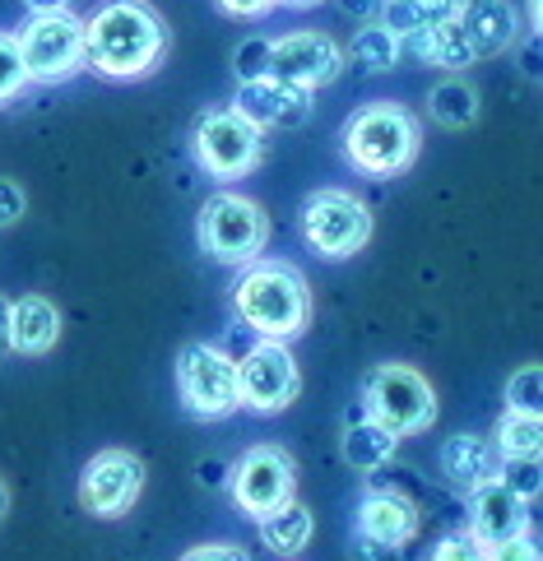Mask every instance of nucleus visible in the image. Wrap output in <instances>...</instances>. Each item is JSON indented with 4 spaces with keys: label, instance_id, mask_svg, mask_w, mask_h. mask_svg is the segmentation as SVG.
<instances>
[{
    "label": "nucleus",
    "instance_id": "28",
    "mask_svg": "<svg viewBox=\"0 0 543 561\" xmlns=\"http://www.w3.org/2000/svg\"><path fill=\"white\" fill-rule=\"evenodd\" d=\"M428 561H488V543H483V538H474L470 529H455V534H446V538H441V543L432 548Z\"/></svg>",
    "mask_w": 543,
    "mask_h": 561
},
{
    "label": "nucleus",
    "instance_id": "2",
    "mask_svg": "<svg viewBox=\"0 0 543 561\" xmlns=\"http://www.w3.org/2000/svg\"><path fill=\"white\" fill-rule=\"evenodd\" d=\"M233 311L247 330H256L270 344H289V339L307 334L312 325V288L302 270L289 260H265L247 265L233 284Z\"/></svg>",
    "mask_w": 543,
    "mask_h": 561
},
{
    "label": "nucleus",
    "instance_id": "17",
    "mask_svg": "<svg viewBox=\"0 0 543 561\" xmlns=\"http://www.w3.org/2000/svg\"><path fill=\"white\" fill-rule=\"evenodd\" d=\"M501 465H507V459L497 455L493 440H483L474 432H460V436H451L446 446H441V473H446V483L455 492H465V496H474L478 488L497 483Z\"/></svg>",
    "mask_w": 543,
    "mask_h": 561
},
{
    "label": "nucleus",
    "instance_id": "32",
    "mask_svg": "<svg viewBox=\"0 0 543 561\" xmlns=\"http://www.w3.org/2000/svg\"><path fill=\"white\" fill-rule=\"evenodd\" d=\"M543 552L534 548V534H520V538H507V543H493L488 548V561H539Z\"/></svg>",
    "mask_w": 543,
    "mask_h": 561
},
{
    "label": "nucleus",
    "instance_id": "6",
    "mask_svg": "<svg viewBox=\"0 0 543 561\" xmlns=\"http://www.w3.org/2000/svg\"><path fill=\"white\" fill-rule=\"evenodd\" d=\"M177 399L195 423H224L241 409L237 363L218 344L195 339L177 353Z\"/></svg>",
    "mask_w": 543,
    "mask_h": 561
},
{
    "label": "nucleus",
    "instance_id": "21",
    "mask_svg": "<svg viewBox=\"0 0 543 561\" xmlns=\"http://www.w3.org/2000/svg\"><path fill=\"white\" fill-rule=\"evenodd\" d=\"M256 529H260V543H265L274 557L293 561L297 552H307V543L316 538V515H312L307 506H302V501H289L284 511L265 515Z\"/></svg>",
    "mask_w": 543,
    "mask_h": 561
},
{
    "label": "nucleus",
    "instance_id": "37",
    "mask_svg": "<svg viewBox=\"0 0 543 561\" xmlns=\"http://www.w3.org/2000/svg\"><path fill=\"white\" fill-rule=\"evenodd\" d=\"M24 5H29L33 14H66L70 0H24Z\"/></svg>",
    "mask_w": 543,
    "mask_h": 561
},
{
    "label": "nucleus",
    "instance_id": "22",
    "mask_svg": "<svg viewBox=\"0 0 543 561\" xmlns=\"http://www.w3.org/2000/svg\"><path fill=\"white\" fill-rule=\"evenodd\" d=\"M414 56H422L428 66H446V70H460V66H470L478 61L474 47H470V37L465 28H460V19H441V24H432L422 37H414V43H405Z\"/></svg>",
    "mask_w": 543,
    "mask_h": 561
},
{
    "label": "nucleus",
    "instance_id": "29",
    "mask_svg": "<svg viewBox=\"0 0 543 561\" xmlns=\"http://www.w3.org/2000/svg\"><path fill=\"white\" fill-rule=\"evenodd\" d=\"M501 483H507L520 501H534V496H543V465H530V459L501 465Z\"/></svg>",
    "mask_w": 543,
    "mask_h": 561
},
{
    "label": "nucleus",
    "instance_id": "11",
    "mask_svg": "<svg viewBox=\"0 0 543 561\" xmlns=\"http://www.w3.org/2000/svg\"><path fill=\"white\" fill-rule=\"evenodd\" d=\"M139 492H145V459L126 446L98 450L84 473H79V506L93 519H121L135 511Z\"/></svg>",
    "mask_w": 543,
    "mask_h": 561
},
{
    "label": "nucleus",
    "instance_id": "14",
    "mask_svg": "<svg viewBox=\"0 0 543 561\" xmlns=\"http://www.w3.org/2000/svg\"><path fill=\"white\" fill-rule=\"evenodd\" d=\"M418 506L395 492V488H372L358 496V511H353V529H358V543L362 548H391V552H405L414 538H418Z\"/></svg>",
    "mask_w": 543,
    "mask_h": 561
},
{
    "label": "nucleus",
    "instance_id": "35",
    "mask_svg": "<svg viewBox=\"0 0 543 561\" xmlns=\"http://www.w3.org/2000/svg\"><path fill=\"white\" fill-rule=\"evenodd\" d=\"M339 10L353 14V19H381V10H386V0H339Z\"/></svg>",
    "mask_w": 543,
    "mask_h": 561
},
{
    "label": "nucleus",
    "instance_id": "30",
    "mask_svg": "<svg viewBox=\"0 0 543 561\" xmlns=\"http://www.w3.org/2000/svg\"><path fill=\"white\" fill-rule=\"evenodd\" d=\"M233 66H237V79H241V84L270 79V43H241Z\"/></svg>",
    "mask_w": 543,
    "mask_h": 561
},
{
    "label": "nucleus",
    "instance_id": "18",
    "mask_svg": "<svg viewBox=\"0 0 543 561\" xmlns=\"http://www.w3.org/2000/svg\"><path fill=\"white\" fill-rule=\"evenodd\" d=\"M56 344H60V311H56V302L43 297V293L19 297L14 311H10V353L43 357Z\"/></svg>",
    "mask_w": 543,
    "mask_h": 561
},
{
    "label": "nucleus",
    "instance_id": "19",
    "mask_svg": "<svg viewBox=\"0 0 543 561\" xmlns=\"http://www.w3.org/2000/svg\"><path fill=\"white\" fill-rule=\"evenodd\" d=\"M460 28H465L474 56H497L516 43L520 19L507 0H470L465 14H460Z\"/></svg>",
    "mask_w": 543,
    "mask_h": 561
},
{
    "label": "nucleus",
    "instance_id": "1",
    "mask_svg": "<svg viewBox=\"0 0 543 561\" xmlns=\"http://www.w3.org/2000/svg\"><path fill=\"white\" fill-rule=\"evenodd\" d=\"M89 66L103 79H139L154 75L168 56V24L145 0H108L84 24Z\"/></svg>",
    "mask_w": 543,
    "mask_h": 561
},
{
    "label": "nucleus",
    "instance_id": "39",
    "mask_svg": "<svg viewBox=\"0 0 543 561\" xmlns=\"http://www.w3.org/2000/svg\"><path fill=\"white\" fill-rule=\"evenodd\" d=\"M530 19H534V28H539V37H543V0H530Z\"/></svg>",
    "mask_w": 543,
    "mask_h": 561
},
{
    "label": "nucleus",
    "instance_id": "16",
    "mask_svg": "<svg viewBox=\"0 0 543 561\" xmlns=\"http://www.w3.org/2000/svg\"><path fill=\"white\" fill-rule=\"evenodd\" d=\"M474 538H483V543H507V538H520L530 534V501H520L507 483H488L478 488L470 496V525H465Z\"/></svg>",
    "mask_w": 543,
    "mask_h": 561
},
{
    "label": "nucleus",
    "instance_id": "41",
    "mask_svg": "<svg viewBox=\"0 0 543 561\" xmlns=\"http://www.w3.org/2000/svg\"><path fill=\"white\" fill-rule=\"evenodd\" d=\"M539 561H543V557H539Z\"/></svg>",
    "mask_w": 543,
    "mask_h": 561
},
{
    "label": "nucleus",
    "instance_id": "33",
    "mask_svg": "<svg viewBox=\"0 0 543 561\" xmlns=\"http://www.w3.org/2000/svg\"><path fill=\"white\" fill-rule=\"evenodd\" d=\"M24 209H29V199H24V186H14L10 176H0V228L19 224V218H24Z\"/></svg>",
    "mask_w": 543,
    "mask_h": 561
},
{
    "label": "nucleus",
    "instance_id": "3",
    "mask_svg": "<svg viewBox=\"0 0 543 561\" xmlns=\"http://www.w3.org/2000/svg\"><path fill=\"white\" fill-rule=\"evenodd\" d=\"M418 122L409 107L399 103H367L358 107L344 130H339V149H344L349 168L367 176H399L414 168L418 158Z\"/></svg>",
    "mask_w": 543,
    "mask_h": 561
},
{
    "label": "nucleus",
    "instance_id": "10",
    "mask_svg": "<svg viewBox=\"0 0 543 561\" xmlns=\"http://www.w3.org/2000/svg\"><path fill=\"white\" fill-rule=\"evenodd\" d=\"M191 153L218 182H237V176L256 172L265 149H260V130L247 116H237L233 107H224V112L210 107V112H200L191 126Z\"/></svg>",
    "mask_w": 543,
    "mask_h": 561
},
{
    "label": "nucleus",
    "instance_id": "8",
    "mask_svg": "<svg viewBox=\"0 0 543 561\" xmlns=\"http://www.w3.org/2000/svg\"><path fill=\"white\" fill-rule=\"evenodd\" d=\"M233 506L247 519H265L274 511H284L289 501H297V465L284 446L274 440H260V446L241 450V459L233 465Z\"/></svg>",
    "mask_w": 543,
    "mask_h": 561
},
{
    "label": "nucleus",
    "instance_id": "5",
    "mask_svg": "<svg viewBox=\"0 0 543 561\" xmlns=\"http://www.w3.org/2000/svg\"><path fill=\"white\" fill-rule=\"evenodd\" d=\"M362 413L395 436H418L437 423V390L409 363H381L362 380Z\"/></svg>",
    "mask_w": 543,
    "mask_h": 561
},
{
    "label": "nucleus",
    "instance_id": "9",
    "mask_svg": "<svg viewBox=\"0 0 543 561\" xmlns=\"http://www.w3.org/2000/svg\"><path fill=\"white\" fill-rule=\"evenodd\" d=\"M14 37H19V51H24L29 79H37V84H60V79H70L89 66V33L70 10L33 14Z\"/></svg>",
    "mask_w": 543,
    "mask_h": 561
},
{
    "label": "nucleus",
    "instance_id": "25",
    "mask_svg": "<svg viewBox=\"0 0 543 561\" xmlns=\"http://www.w3.org/2000/svg\"><path fill=\"white\" fill-rule=\"evenodd\" d=\"M349 56H353V66H362L367 75L395 70V61H399V37L386 33L381 24H367V28H358V33H353Z\"/></svg>",
    "mask_w": 543,
    "mask_h": 561
},
{
    "label": "nucleus",
    "instance_id": "36",
    "mask_svg": "<svg viewBox=\"0 0 543 561\" xmlns=\"http://www.w3.org/2000/svg\"><path fill=\"white\" fill-rule=\"evenodd\" d=\"M10 311H14V302H5V297H0V357L10 353Z\"/></svg>",
    "mask_w": 543,
    "mask_h": 561
},
{
    "label": "nucleus",
    "instance_id": "34",
    "mask_svg": "<svg viewBox=\"0 0 543 561\" xmlns=\"http://www.w3.org/2000/svg\"><path fill=\"white\" fill-rule=\"evenodd\" d=\"M224 14H233V19H260V14H270L279 0H214Z\"/></svg>",
    "mask_w": 543,
    "mask_h": 561
},
{
    "label": "nucleus",
    "instance_id": "26",
    "mask_svg": "<svg viewBox=\"0 0 543 561\" xmlns=\"http://www.w3.org/2000/svg\"><path fill=\"white\" fill-rule=\"evenodd\" d=\"M511 413H530V417H543V367L530 363L507 376V390H501Z\"/></svg>",
    "mask_w": 543,
    "mask_h": 561
},
{
    "label": "nucleus",
    "instance_id": "23",
    "mask_svg": "<svg viewBox=\"0 0 543 561\" xmlns=\"http://www.w3.org/2000/svg\"><path fill=\"white\" fill-rule=\"evenodd\" d=\"M493 446L497 455L516 465V459H530V465H543V417L530 413H501L497 427H493Z\"/></svg>",
    "mask_w": 543,
    "mask_h": 561
},
{
    "label": "nucleus",
    "instance_id": "13",
    "mask_svg": "<svg viewBox=\"0 0 543 561\" xmlns=\"http://www.w3.org/2000/svg\"><path fill=\"white\" fill-rule=\"evenodd\" d=\"M339 70H344V51H339L335 37L326 33H284L270 43V75L284 79V84H297V89H320V84H335Z\"/></svg>",
    "mask_w": 543,
    "mask_h": 561
},
{
    "label": "nucleus",
    "instance_id": "20",
    "mask_svg": "<svg viewBox=\"0 0 543 561\" xmlns=\"http://www.w3.org/2000/svg\"><path fill=\"white\" fill-rule=\"evenodd\" d=\"M399 450V436L386 432L381 423H372L367 413L358 417V423L344 427V436H339V455H344V465L353 473H376V469H386L391 459Z\"/></svg>",
    "mask_w": 543,
    "mask_h": 561
},
{
    "label": "nucleus",
    "instance_id": "15",
    "mask_svg": "<svg viewBox=\"0 0 543 561\" xmlns=\"http://www.w3.org/2000/svg\"><path fill=\"white\" fill-rule=\"evenodd\" d=\"M233 112L247 116V122L265 135V130H293L312 116V93L284 84V79H256V84H237Z\"/></svg>",
    "mask_w": 543,
    "mask_h": 561
},
{
    "label": "nucleus",
    "instance_id": "38",
    "mask_svg": "<svg viewBox=\"0 0 543 561\" xmlns=\"http://www.w3.org/2000/svg\"><path fill=\"white\" fill-rule=\"evenodd\" d=\"M5 515H10V488H5V478H0V525H5Z\"/></svg>",
    "mask_w": 543,
    "mask_h": 561
},
{
    "label": "nucleus",
    "instance_id": "27",
    "mask_svg": "<svg viewBox=\"0 0 543 561\" xmlns=\"http://www.w3.org/2000/svg\"><path fill=\"white\" fill-rule=\"evenodd\" d=\"M24 84H29V66H24V51H19V37L0 33V107L14 103Z\"/></svg>",
    "mask_w": 543,
    "mask_h": 561
},
{
    "label": "nucleus",
    "instance_id": "12",
    "mask_svg": "<svg viewBox=\"0 0 543 561\" xmlns=\"http://www.w3.org/2000/svg\"><path fill=\"white\" fill-rule=\"evenodd\" d=\"M237 390H241V409L247 413L274 417V413L293 409V399L302 390V371L284 344L260 339V344L237 363Z\"/></svg>",
    "mask_w": 543,
    "mask_h": 561
},
{
    "label": "nucleus",
    "instance_id": "40",
    "mask_svg": "<svg viewBox=\"0 0 543 561\" xmlns=\"http://www.w3.org/2000/svg\"><path fill=\"white\" fill-rule=\"evenodd\" d=\"M279 5H293V10H312V5H320V0H279Z\"/></svg>",
    "mask_w": 543,
    "mask_h": 561
},
{
    "label": "nucleus",
    "instance_id": "7",
    "mask_svg": "<svg viewBox=\"0 0 543 561\" xmlns=\"http://www.w3.org/2000/svg\"><path fill=\"white\" fill-rule=\"evenodd\" d=\"M367 237H372V209L353 191L326 186L302 199V242L320 260H349L367 247Z\"/></svg>",
    "mask_w": 543,
    "mask_h": 561
},
{
    "label": "nucleus",
    "instance_id": "31",
    "mask_svg": "<svg viewBox=\"0 0 543 561\" xmlns=\"http://www.w3.org/2000/svg\"><path fill=\"white\" fill-rule=\"evenodd\" d=\"M177 561H256L251 548L233 543V538H218V543H195L191 552H181Z\"/></svg>",
    "mask_w": 543,
    "mask_h": 561
},
{
    "label": "nucleus",
    "instance_id": "4",
    "mask_svg": "<svg viewBox=\"0 0 543 561\" xmlns=\"http://www.w3.org/2000/svg\"><path fill=\"white\" fill-rule=\"evenodd\" d=\"M195 242L218 265H256L270 242V214L237 191H214L200 205Z\"/></svg>",
    "mask_w": 543,
    "mask_h": 561
},
{
    "label": "nucleus",
    "instance_id": "24",
    "mask_svg": "<svg viewBox=\"0 0 543 561\" xmlns=\"http://www.w3.org/2000/svg\"><path fill=\"white\" fill-rule=\"evenodd\" d=\"M428 107L441 126H451V130H465L478 122V93L465 84V79H446V84H437L428 93Z\"/></svg>",
    "mask_w": 543,
    "mask_h": 561
}]
</instances>
